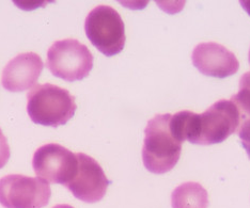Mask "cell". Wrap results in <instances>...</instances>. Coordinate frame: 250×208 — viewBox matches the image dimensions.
Wrapping results in <instances>:
<instances>
[{
  "label": "cell",
  "instance_id": "cell-1",
  "mask_svg": "<svg viewBox=\"0 0 250 208\" xmlns=\"http://www.w3.org/2000/svg\"><path fill=\"white\" fill-rule=\"evenodd\" d=\"M75 111V97L55 84H37L27 95L28 115L36 124L50 127L64 125Z\"/></svg>",
  "mask_w": 250,
  "mask_h": 208
},
{
  "label": "cell",
  "instance_id": "cell-2",
  "mask_svg": "<svg viewBox=\"0 0 250 208\" xmlns=\"http://www.w3.org/2000/svg\"><path fill=\"white\" fill-rule=\"evenodd\" d=\"M171 114H156L145 129L143 160L147 171L164 174L177 166L182 144L173 138L169 129Z\"/></svg>",
  "mask_w": 250,
  "mask_h": 208
},
{
  "label": "cell",
  "instance_id": "cell-3",
  "mask_svg": "<svg viewBox=\"0 0 250 208\" xmlns=\"http://www.w3.org/2000/svg\"><path fill=\"white\" fill-rule=\"evenodd\" d=\"M84 31L91 44L106 57L120 54L126 41L121 15L109 5H98L87 15Z\"/></svg>",
  "mask_w": 250,
  "mask_h": 208
},
{
  "label": "cell",
  "instance_id": "cell-4",
  "mask_svg": "<svg viewBox=\"0 0 250 208\" xmlns=\"http://www.w3.org/2000/svg\"><path fill=\"white\" fill-rule=\"evenodd\" d=\"M47 69L56 77L74 82L86 78L93 67V56L74 38L55 42L47 52Z\"/></svg>",
  "mask_w": 250,
  "mask_h": 208
},
{
  "label": "cell",
  "instance_id": "cell-5",
  "mask_svg": "<svg viewBox=\"0 0 250 208\" xmlns=\"http://www.w3.org/2000/svg\"><path fill=\"white\" fill-rule=\"evenodd\" d=\"M50 194L49 185L39 177L10 174L0 178V204L4 208H42Z\"/></svg>",
  "mask_w": 250,
  "mask_h": 208
},
{
  "label": "cell",
  "instance_id": "cell-6",
  "mask_svg": "<svg viewBox=\"0 0 250 208\" xmlns=\"http://www.w3.org/2000/svg\"><path fill=\"white\" fill-rule=\"evenodd\" d=\"M32 167L39 178L65 187L78 169L77 155L64 146L49 143L39 148L32 159Z\"/></svg>",
  "mask_w": 250,
  "mask_h": 208
},
{
  "label": "cell",
  "instance_id": "cell-7",
  "mask_svg": "<svg viewBox=\"0 0 250 208\" xmlns=\"http://www.w3.org/2000/svg\"><path fill=\"white\" fill-rule=\"evenodd\" d=\"M240 111L231 100L221 99L199 114L197 144L212 145L224 142L240 127Z\"/></svg>",
  "mask_w": 250,
  "mask_h": 208
},
{
  "label": "cell",
  "instance_id": "cell-8",
  "mask_svg": "<svg viewBox=\"0 0 250 208\" xmlns=\"http://www.w3.org/2000/svg\"><path fill=\"white\" fill-rule=\"evenodd\" d=\"M76 175L66 185L73 195L84 203H96L104 198L110 182L103 169L92 157L78 153Z\"/></svg>",
  "mask_w": 250,
  "mask_h": 208
},
{
  "label": "cell",
  "instance_id": "cell-9",
  "mask_svg": "<svg viewBox=\"0 0 250 208\" xmlns=\"http://www.w3.org/2000/svg\"><path fill=\"white\" fill-rule=\"evenodd\" d=\"M191 61L201 74L221 79L236 74L240 69L235 55L223 45L214 42L197 45L192 52Z\"/></svg>",
  "mask_w": 250,
  "mask_h": 208
},
{
  "label": "cell",
  "instance_id": "cell-10",
  "mask_svg": "<svg viewBox=\"0 0 250 208\" xmlns=\"http://www.w3.org/2000/svg\"><path fill=\"white\" fill-rule=\"evenodd\" d=\"M43 61L36 53H22L10 60L1 77L2 87L10 92H22L37 84L43 71Z\"/></svg>",
  "mask_w": 250,
  "mask_h": 208
},
{
  "label": "cell",
  "instance_id": "cell-11",
  "mask_svg": "<svg viewBox=\"0 0 250 208\" xmlns=\"http://www.w3.org/2000/svg\"><path fill=\"white\" fill-rule=\"evenodd\" d=\"M172 208H208V194L200 184L187 182L180 185L171 194Z\"/></svg>",
  "mask_w": 250,
  "mask_h": 208
},
{
  "label": "cell",
  "instance_id": "cell-12",
  "mask_svg": "<svg viewBox=\"0 0 250 208\" xmlns=\"http://www.w3.org/2000/svg\"><path fill=\"white\" fill-rule=\"evenodd\" d=\"M169 129L173 138L181 144L186 140L192 144H197L199 137V114L188 110L180 111L170 117Z\"/></svg>",
  "mask_w": 250,
  "mask_h": 208
},
{
  "label": "cell",
  "instance_id": "cell-13",
  "mask_svg": "<svg viewBox=\"0 0 250 208\" xmlns=\"http://www.w3.org/2000/svg\"><path fill=\"white\" fill-rule=\"evenodd\" d=\"M231 102L234 103L240 111V127L237 132L250 131V72L244 74L240 79L238 93L233 95Z\"/></svg>",
  "mask_w": 250,
  "mask_h": 208
},
{
  "label": "cell",
  "instance_id": "cell-14",
  "mask_svg": "<svg viewBox=\"0 0 250 208\" xmlns=\"http://www.w3.org/2000/svg\"><path fill=\"white\" fill-rule=\"evenodd\" d=\"M11 151L7 138L4 137L2 131L0 129V169H2L10 158Z\"/></svg>",
  "mask_w": 250,
  "mask_h": 208
},
{
  "label": "cell",
  "instance_id": "cell-15",
  "mask_svg": "<svg viewBox=\"0 0 250 208\" xmlns=\"http://www.w3.org/2000/svg\"><path fill=\"white\" fill-rule=\"evenodd\" d=\"M238 137L241 139V143L243 145V148L246 150L247 155L250 159V131L248 132H237Z\"/></svg>",
  "mask_w": 250,
  "mask_h": 208
},
{
  "label": "cell",
  "instance_id": "cell-16",
  "mask_svg": "<svg viewBox=\"0 0 250 208\" xmlns=\"http://www.w3.org/2000/svg\"><path fill=\"white\" fill-rule=\"evenodd\" d=\"M240 4L242 5V8L248 13V15L250 16V1H241Z\"/></svg>",
  "mask_w": 250,
  "mask_h": 208
},
{
  "label": "cell",
  "instance_id": "cell-17",
  "mask_svg": "<svg viewBox=\"0 0 250 208\" xmlns=\"http://www.w3.org/2000/svg\"><path fill=\"white\" fill-rule=\"evenodd\" d=\"M53 208H74L71 205H67V204H59V205H56Z\"/></svg>",
  "mask_w": 250,
  "mask_h": 208
},
{
  "label": "cell",
  "instance_id": "cell-18",
  "mask_svg": "<svg viewBox=\"0 0 250 208\" xmlns=\"http://www.w3.org/2000/svg\"><path fill=\"white\" fill-rule=\"evenodd\" d=\"M248 60H249V64H250V48H249V54H248Z\"/></svg>",
  "mask_w": 250,
  "mask_h": 208
}]
</instances>
